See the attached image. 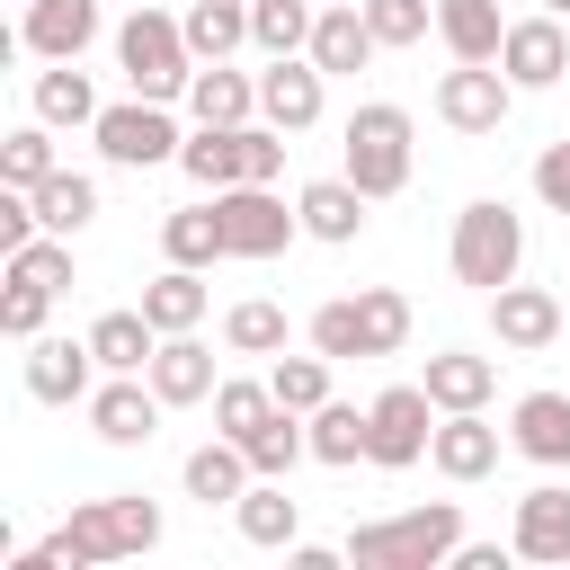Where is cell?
Wrapping results in <instances>:
<instances>
[{
  "instance_id": "cell-1",
  "label": "cell",
  "mask_w": 570,
  "mask_h": 570,
  "mask_svg": "<svg viewBox=\"0 0 570 570\" xmlns=\"http://www.w3.org/2000/svg\"><path fill=\"white\" fill-rule=\"evenodd\" d=\"M160 543V508L142 490H107V499H80L36 552H18L9 570H107V561H134Z\"/></svg>"
},
{
  "instance_id": "cell-2",
  "label": "cell",
  "mask_w": 570,
  "mask_h": 570,
  "mask_svg": "<svg viewBox=\"0 0 570 570\" xmlns=\"http://www.w3.org/2000/svg\"><path fill=\"white\" fill-rule=\"evenodd\" d=\"M463 543V508L454 499H428V508H401V517H374L347 534V561L356 570H445Z\"/></svg>"
},
{
  "instance_id": "cell-3",
  "label": "cell",
  "mask_w": 570,
  "mask_h": 570,
  "mask_svg": "<svg viewBox=\"0 0 570 570\" xmlns=\"http://www.w3.org/2000/svg\"><path fill=\"white\" fill-rule=\"evenodd\" d=\"M445 267H454V285H472V294L517 285V267H525V214H517L508 196H472V205L454 214Z\"/></svg>"
},
{
  "instance_id": "cell-4",
  "label": "cell",
  "mask_w": 570,
  "mask_h": 570,
  "mask_svg": "<svg viewBox=\"0 0 570 570\" xmlns=\"http://www.w3.org/2000/svg\"><path fill=\"white\" fill-rule=\"evenodd\" d=\"M116 71H125V89L134 98H187V80H196V45H187V27L178 18H160V9H134L125 27H116Z\"/></svg>"
},
{
  "instance_id": "cell-5",
  "label": "cell",
  "mask_w": 570,
  "mask_h": 570,
  "mask_svg": "<svg viewBox=\"0 0 570 570\" xmlns=\"http://www.w3.org/2000/svg\"><path fill=\"white\" fill-rule=\"evenodd\" d=\"M338 169L383 205V196H401L410 187V107H392V98H365L356 116H347V134H338Z\"/></svg>"
},
{
  "instance_id": "cell-6",
  "label": "cell",
  "mask_w": 570,
  "mask_h": 570,
  "mask_svg": "<svg viewBox=\"0 0 570 570\" xmlns=\"http://www.w3.org/2000/svg\"><path fill=\"white\" fill-rule=\"evenodd\" d=\"M428 436H436V401H428V383H383V392L365 401V463H374V472H410V463H428Z\"/></svg>"
},
{
  "instance_id": "cell-7",
  "label": "cell",
  "mask_w": 570,
  "mask_h": 570,
  "mask_svg": "<svg viewBox=\"0 0 570 570\" xmlns=\"http://www.w3.org/2000/svg\"><path fill=\"white\" fill-rule=\"evenodd\" d=\"M98 151L116 160V169H160V160H178V125H169V107L160 98H125V107H98Z\"/></svg>"
},
{
  "instance_id": "cell-8",
  "label": "cell",
  "mask_w": 570,
  "mask_h": 570,
  "mask_svg": "<svg viewBox=\"0 0 570 570\" xmlns=\"http://www.w3.org/2000/svg\"><path fill=\"white\" fill-rule=\"evenodd\" d=\"M508 107H517V80L499 71V62H454L445 80H436V116L454 125V134H499L508 125Z\"/></svg>"
},
{
  "instance_id": "cell-9",
  "label": "cell",
  "mask_w": 570,
  "mask_h": 570,
  "mask_svg": "<svg viewBox=\"0 0 570 570\" xmlns=\"http://www.w3.org/2000/svg\"><path fill=\"white\" fill-rule=\"evenodd\" d=\"M214 214H223V249H232V258H276V249L303 232V214H285L276 187H223Z\"/></svg>"
},
{
  "instance_id": "cell-10",
  "label": "cell",
  "mask_w": 570,
  "mask_h": 570,
  "mask_svg": "<svg viewBox=\"0 0 570 570\" xmlns=\"http://www.w3.org/2000/svg\"><path fill=\"white\" fill-rule=\"evenodd\" d=\"M321 107H330V71H321L312 53H276V62L258 71V116H267L276 134H312Z\"/></svg>"
},
{
  "instance_id": "cell-11",
  "label": "cell",
  "mask_w": 570,
  "mask_h": 570,
  "mask_svg": "<svg viewBox=\"0 0 570 570\" xmlns=\"http://www.w3.org/2000/svg\"><path fill=\"white\" fill-rule=\"evenodd\" d=\"M80 410H89L98 445H151V436H160V410H169V401L151 392V374H107V383H98V392H89Z\"/></svg>"
},
{
  "instance_id": "cell-12",
  "label": "cell",
  "mask_w": 570,
  "mask_h": 570,
  "mask_svg": "<svg viewBox=\"0 0 570 570\" xmlns=\"http://www.w3.org/2000/svg\"><path fill=\"white\" fill-rule=\"evenodd\" d=\"M18 374H27V392H36V401H53V410H62V401H89L107 365H98V347H89V338H45V330H36Z\"/></svg>"
},
{
  "instance_id": "cell-13",
  "label": "cell",
  "mask_w": 570,
  "mask_h": 570,
  "mask_svg": "<svg viewBox=\"0 0 570 570\" xmlns=\"http://www.w3.org/2000/svg\"><path fill=\"white\" fill-rule=\"evenodd\" d=\"M499 71L517 89H552L570 71V27L543 9V18H508V45H499Z\"/></svg>"
},
{
  "instance_id": "cell-14",
  "label": "cell",
  "mask_w": 570,
  "mask_h": 570,
  "mask_svg": "<svg viewBox=\"0 0 570 570\" xmlns=\"http://www.w3.org/2000/svg\"><path fill=\"white\" fill-rule=\"evenodd\" d=\"M428 463H436L445 481H490V472H499V428H490V410H436Z\"/></svg>"
},
{
  "instance_id": "cell-15",
  "label": "cell",
  "mask_w": 570,
  "mask_h": 570,
  "mask_svg": "<svg viewBox=\"0 0 570 570\" xmlns=\"http://www.w3.org/2000/svg\"><path fill=\"white\" fill-rule=\"evenodd\" d=\"M18 45H27L36 62H80V53L98 45V0H27Z\"/></svg>"
},
{
  "instance_id": "cell-16",
  "label": "cell",
  "mask_w": 570,
  "mask_h": 570,
  "mask_svg": "<svg viewBox=\"0 0 570 570\" xmlns=\"http://www.w3.org/2000/svg\"><path fill=\"white\" fill-rule=\"evenodd\" d=\"M490 330H499L508 356H543V347L561 338V303H552L543 285H499V294H490Z\"/></svg>"
},
{
  "instance_id": "cell-17",
  "label": "cell",
  "mask_w": 570,
  "mask_h": 570,
  "mask_svg": "<svg viewBox=\"0 0 570 570\" xmlns=\"http://www.w3.org/2000/svg\"><path fill=\"white\" fill-rule=\"evenodd\" d=\"M142 374H151V392H160L169 410H196V401H214V383H223V374H214V347H205L196 330H178V338H160Z\"/></svg>"
},
{
  "instance_id": "cell-18",
  "label": "cell",
  "mask_w": 570,
  "mask_h": 570,
  "mask_svg": "<svg viewBox=\"0 0 570 570\" xmlns=\"http://www.w3.org/2000/svg\"><path fill=\"white\" fill-rule=\"evenodd\" d=\"M508 445L543 472H570V392H525L508 410Z\"/></svg>"
},
{
  "instance_id": "cell-19",
  "label": "cell",
  "mask_w": 570,
  "mask_h": 570,
  "mask_svg": "<svg viewBox=\"0 0 570 570\" xmlns=\"http://www.w3.org/2000/svg\"><path fill=\"white\" fill-rule=\"evenodd\" d=\"M365 205H374V196H365L347 169H338V178H312V187L294 196V214H303V240H330V249H347V240L365 232Z\"/></svg>"
},
{
  "instance_id": "cell-20",
  "label": "cell",
  "mask_w": 570,
  "mask_h": 570,
  "mask_svg": "<svg viewBox=\"0 0 570 570\" xmlns=\"http://www.w3.org/2000/svg\"><path fill=\"white\" fill-rule=\"evenodd\" d=\"M517 561H570V490L561 481H534L517 499V525H508Z\"/></svg>"
},
{
  "instance_id": "cell-21",
  "label": "cell",
  "mask_w": 570,
  "mask_h": 570,
  "mask_svg": "<svg viewBox=\"0 0 570 570\" xmlns=\"http://www.w3.org/2000/svg\"><path fill=\"white\" fill-rule=\"evenodd\" d=\"M232 525H240V543H258V552H294V543H303V499H285V481H249V490L232 499Z\"/></svg>"
},
{
  "instance_id": "cell-22",
  "label": "cell",
  "mask_w": 570,
  "mask_h": 570,
  "mask_svg": "<svg viewBox=\"0 0 570 570\" xmlns=\"http://www.w3.org/2000/svg\"><path fill=\"white\" fill-rule=\"evenodd\" d=\"M303 53H312V62L330 71V80H356V71H365V62L383 53V45H374V27H365V0H356V9H321V18H312V45H303Z\"/></svg>"
},
{
  "instance_id": "cell-23",
  "label": "cell",
  "mask_w": 570,
  "mask_h": 570,
  "mask_svg": "<svg viewBox=\"0 0 570 570\" xmlns=\"http://www.w3.org/2000/svg\"><path fill=\"white\" fill-rule=\"evenodd\" d=\"M178 481H187V499H205V508H232V499H240V490H249L258 472H249V445L214 428V436H205V445L187 454V472H178Z\"/></svg>"
},
{
  "instance_id": "cell-24",
  "label": "cell",
  "mask_w": 570,
  "mask_h": 570,
  "mask_svg": "<svg viewBox=\"0 0 570 570\" xmlns=\"http://www.w3.org/2000/svg\"><path fill=\"white\" fill-rule=\"evenodd\" d=\"M490 392H499V356H472V347L428 356V401L436 410H490Z\"/></svg>"
},
{
  "instance_id": "cell-25",
  "label": "cell",
  "mask_w": 570,
  "mask_h": 570,
  "mask_svg": "<svg viewBox=\"0 0 570 570\" xmlns=\"http://www.w3.org/2000/svg\"><path fill=\"white\" fill-rule=\"evenodd\" d=\"M187 116H196V125H249V116H258V80L232 71V62H196V80H187Z\"/></svg>"
},
{
  "instance_id": "cell-26",
  "label": "cell",
  "mask_w": 570,
  "mask_h": 570,
  "mask_svg": "<svg viewBox=\"0 0 570 570\" xmlns=\"http://www.w3.org/2000/svg\"><path fill=\"white\" fill-rule=\"evenodd\" d=\"M436 36L454 62H499L508 18H499V0H436Z\"/></svg>"
},
{
  "instance_id": "cell-27",
  "label": "cell",
  "mask_w": 570,
  "mask_h": 570,
  "mask_svg": "<svg viewBox=\"0 0 570 570\" xmlns=\"http://www.w3.org/2000/svg\"><path fill=\"white\" fill-rule=\"evenodd\" d=\"M89 347H98L107 374H142L151 347H160V330H151V312L134 303V312H98V321H89Z\"/></svg>"
},
{
  "instance_id": "cell-28",
  "label": "cell",
  "mask_w": 570,
  "mask_h": 570,
  "mask_svg": "<svg viewBox=\"0 0 570 570\" xmlns=\"http://www.w3.org/2000/svg\"><path fill=\"white\" fill-rule=\"evenodd\" d=\"M178 169L205 187V196H223V187H240V125H196L187 142H178Z\"/></svg>"
},
{
  "instance_id": "cell-29",
  "label": "cell",
  "mask_w": 570,
  "mask_h": 570,
  "mask_svg": "<svg viewBox=\"0 0 570 570\" xmlns=\"http://www.w3.org/2000/svg\"><path fill=\"white\" fill-rule=\"evenodd\" d=\"M142 312H151V330H160V338H178V330H196V321H205V276L169 258V267H160V276L142 285Z\"/></svg>"
},
{
  "instance_id": "cell-30",
  "label": "cell",
  "mask_w": 570,
  "mask_h": 570,
  "mask_svg": "<svg viewBox=\"0 0 570 570\" xmlns=\"http://www.w3.org/2000/svg\"><path fill=\"white\" fill-rule=\"evenodd\" d=\"M240 445H249V472H258V481H285V472L312 454V428H303V410H285V401H276V419H258Z\"/></svg>"
},
{
  "instance_id": "cell-31",
  "label": "cell",
  "mask_w": 570,
  "mask_h": 570,
  "mask_svg": "<svg viewBox=\"0 0 570 570\" xmlns=\"http://www.w3.org/2000/svg\"><path fill=\"white\" fill-rule=\"evenodd\" d=\"M27 98H36V116H45L53 134H62V125H98V89H89V71H80V62L36 71V89H27Z\"/></svg>"
},
{
  "instance_id": "cell-32",
  "label": "cell",
  "mask_w": 570,
  "mask_h": 570,
  "mask_svg": "<svg viewBox=\"0 0 570 570\" xmlns=\"http://www.w3.org/2000/svg\"><path fill=\"white\" fill-rule=\"evenodd\" d=\"M160 249H169L178 267H214V258H232V249H223V214H214V196L160 214Z\"/></svg>"
},
{
  "instance_id": "cell-33",
  "label": "cell",
  "mask_w": 570,
  "mask_h": 570,
  "mask_svg": "<svg viewBox=\"0 0 570 570\" xmlns=\"http://www.w3.org/2000/svg\"><path fill=\"white\" fill-rule=\"evenodd\" d=\"M303 428H312V463H330V472L365 463V410H356V401H338V392H330Z\"/></svg>"
},
{
  "instance_id": "cell-34",
  "label": "cell",
  "mask_w": 570,
  "mask_h": 570,
  "mask_svg": "<svg viewBox=\"0 0 570 570\" xmlns=\"http://www.w3.org/2000/svg\"><path fill=\"white\" fill-rule=\"evenodd\" d=\"M178 27H187V45H196V62H232V53L249 45V0H196Z\"/></svg>"
},
{
  "instance_id": "cell-35",
  "label": "cell",
  "mask_w": 570,
  "mask_h": 570,
  "mask_svg": "<svg viewBox=\"0 0 570 570\" xmlns=\"http://www.w3.org/2000/svg\"><path fill=\"white\" fill-rule=\"evenodd\" d=\"M36 223H45V232H62V240H71V232H89V223H98V178L53 169V178L36 187Z\"/></svg>"
},
{
  "instance_id": "cell-36",
  "label": "cell",
  "mask_w": 570,
  "mask_h": 570,
  "mask_svg": "<svg viewBox=\"0 0 570 570\" xmlns=\"http://www.w3.org/2000/svg\"><path fill=\"white\" fill-rule=\"evenodd\" d=\"M356 338H365V356H401L410 347V294L401 285H365L356 294Z\"/></svg>"
},
{
  "instance_id": "cell-37",
  "label": "cell",
  "mask_w": 570,
  "mask_h": 570,
  "mask_svg": "<svg viewBox=\"0 0 570 570\" xmlns=\"http://www.w3.org/2000/svg\"><path fill=\"white\" fill-rule=\"evenodd\" d=\"M223 347L232 356H285V303H267V294L232 303L223 312Z\"/></svg>"
},
{
  "instance_id": "cell-38",
  "label": "cell",
  "mask_w": 570,
  "mask_h": 570,
  "mask_svg": "<svg viewBox=\"0 0 570 570\" xmlns=\"http://www.w3.org/2000/svg\"><path fill=\"white\" fill-rule=\"evenodd\" d=\"M312 18H321L312 0H249V45H258L267 62H276V53H303V45H312Z\"/></svg>"
},
{
  "instance_id": "cell-39",
  "label": "cell",
  "mask_w": 570,
  "mask_h": 570,
  "mask_svg": "<svg viewBox=\"0 0 570 570\" xmlns=\"http://www.w3.org/2000/svg\"><path fill=\"white\" fill-rule=\"evenodd\" d=\"M53 169H62V160H53V125H45V116H36V125H18V134L0 142V187H27V196H36Z\"/></svg>"
},
{
  "instance_id": "cell-40",
  "label": "cell",
  "mask_w": 570,
  "mask_h": 570,
  "mask_svg": "<svg viewBox=\"0 0 570 570\" xmlns=\"http://www.w3.org/2000/svg\"><path fill=\"white\" fill-rule=\"evenodd\" d=\"M330 365H338V356H321V347H312V356H276V365H267V392L312 419V410L330 401Z\"/></svg>"
},
{
  "instance_id": "cell-41",
  "label": "cell",
  "mask_w": 570,
  "mask_h": 570,
  "mask_svg": "<svg viewBox=\"0 0 570 570\" xmlns=\"http://www.w3.org/2000/svg\"><path fill=\"white\" fill-rule=\"evenodd\" d=\"M258 419H276V392L249 383V374H223V383H214V428H223V436H249Z\"/></svg>"
},
{
  "instance_id": "cell-42",
  "label": "cell",
  "mask_w": 570,
  "mask_h": 570,
  "mask_svg": "<svg viewBox=\"0 0 570 570\" xmlns=\"http://www.w3.org/2000/svg\"><path fill=\"white\" fill-rule=\"evenodd\" d=\"M365 27H374V45H383V53H401V45H428V27H436V0H365Z\"/></svg>"
},
{
  "instance_id": "cell-43",
  "label": "cell",
  "mask_w": 570,
  "mask_h": 570,
  "mask_svg": "<svg viewBox=\"0 0 570 570\" xmlns=\"http://www.w3.org/2000/svg\"><path fill=\"white\" fill-rule=\"evenodd\" d=\"M9 276H27V285L62 294V285H71V240H62V232H36L27 249H9Z\"/></svg>"
},
{
  "instance_id": "cell-44",
  "label": "cell",
  "mask_w": 570,
  "mask_h": 570,
  "mask_svg": "<svg viewBox=\"0 0 570 570\" xmlns=\"http://www.w3.org/2000/svg\"><path fill=\"white\" fill-rule=\"evenodd\" d=\"M276 169H285V134L267 116L240 125V187H276Z\"/></svg>"
},
{
  "instance_id": "cell-45",
  "label": "cell",
  "mask_w": 570,
  "mask_h": 570,
  "mask_svg": "<svg viewBox=\"0 0 570 570\" xmlns=\"http://www.w3.org/2000/svg\"><path fill=\"white\" fill-rule=\"evenodd\" d=\"M312 347H321V356H338V365H347V356H365V338H356V294H338V303H321V312H312Z\"/></svg>"
},
{
  "instance_id": "cell-46",
  "label": "cell",
  "mask_w": 570,
  "mask_h": 570,
  "mask_svg": "<svg viewBox=\"0 0 570 570\" xmlns=\"http://www.w3.org/2000/svg\"><path fill=\"white\" fill-rule=\"evenodd\" d=\"M45 312H53V294H45V285H27V276H9V294H0V330H9L18 347L45 330Z\"/></svg>"
},
{
  "instance_id": "cell-47",
  "label": "cell",
  "mask_w": 570,
  "mask_h": 570,
  "mask_svg": "<svg viewBox=\"0 0 570 570\" xmlns=\"http://www.w3.org/2000/svg\"><path fill=\"white\" fill-rule=\"evenodd\" d=\"M534 196H543L552 214H570V134L543 142V160H534Z\"/></svg>"
},
{
  "instance_id": "cell-48",
  "label": "cell",
  "mask_w": 570,
  "mask_h": 570,
  "mask_svg": "<svg viewBox=\"0 0 570 570\" xmlns=\"http://www.w3.org/2000/svg\"><path fill=\"white\" fill-rule=\"evenodd\" d=\"M508 561H517V543H454L445 570H508Z\"/></svg>"
},
{
  "instance_id": "cell-49",
  "label": "cell",
  "mask_w": 570,
  "mask_h": 570,
  "mask_svg": "<svg viewBox=\"0 0 570 570\" xmlns=\"http://www.w3.org/2000/svg\"><path fill=\"white\" fill-rule=\"evenodd\" d=\"M543 9H552V18H570V0H543Z\"/></svg>"
}]
</instances>
